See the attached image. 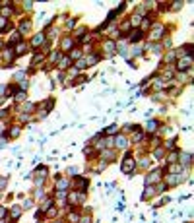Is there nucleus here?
<instances>
[{
	"instance_id": "obj_1",
	"label": "nucleus",
	"mask_w": 194,
	"mask_h": 223,
	"mask_svg": "<svg viewBox=\"0 0 194 223\" xmlns=\"http://www.w3.org/2000/svg\"><path fill=\"white\" fill-rule=\"evenodd\" d=\"M134 169H136V161L132 159V153H126V157H124V161H122V165H120V171L124 173V175H132L134 173Z\"/></svg>"
},
{
	"instance_id": "obj_2",
	"label": "nucleus",
	"mask_w": 194,
	"mask_h": 223,
	"mask_svg": "<svg viewBox=\"0 0 194 223\" xmlns=\"http://www.w3.org/2000/svg\"><path fill=\"white\" fill-rule=\"evenodd\" d=\"M177 68L181 72H192V56H182L177 60Z\"/></svg>"
},
{
	"instance_id": "obj_3",
	"label": "nucleus",
	"mask_w": 194,
	"mask_h": 223,
	"mask_svg": "<svg viewBox=\"0 0 194 223\" xmlns=\"http://www.w3.org/2000/svg\"><path fill=\"white\" fill-rule=\"evenodd\" d=\"M161 178V169H153V171H149L148 173V177H146V186H149V184H155L157 180Z\"/></svg>"
},
{
	"instance_id": "obj_4",
	"label": "nucleus",
	"mask_w": 194,
	"mask_h": 223,
	"mask_svg": "<svg viewBox=\"0 0 194 223\" xmlns=\"http://www.w3.org/2000/svg\"><path fill=\"white\" fill-rule=\"evenodd\" d=\"M184 180V177H181V175H169L167 178H165V184L167 186H177L179 182H182Z\"/></svg>"
},
{
	"instance_id": "obj_5",
	"label": "nucleus",
	"mask_w": 194,
	"mask_h": 223,
	"mask_svg": "<svg viewBox=\"0 0 194 223\" xmlns=\"http://www.w3.org/2000/svg\"><path fill=\"white\" fill-rule=\"evenodd\" d=\"M163 31H165V25H161V23H157V25L153 27V31H151V39H153V41H157V39H161Z\"/></svg>"
},
{
	"instance_id": "obj_6",
	"label": "nucleus",
	"mask_w": 194,
	"mask_h": 223,
	"mask_svg": "<svg viewBox=\"0 0 194 223\" xmlns=\"http://www.w3.org/2000/svg\"><path fill=\"white\" fill-rule=\"evenodd\" d=\"M179 163L184 167H190V163H192V155L190 153H179Z\"/></svg>"
},
{
	"instance_id": "obj_7",
	"label": "nucleus",
	"mask_w": 194,
	"mask_h": 223,
	"mask_svg": "<svg viewBox=\"0 0 194 223\" xmlns=\"http://www.w3.org/2000/svg\"><path fill=\"white\" fill-rule=\"evenodd\" d=\"M113 142H115L116 147H122V149H124V147H128V138H126V136H116Z\"/></svg>"
},
{
	"instance_id": "obj_8",
	"label": "nucleus",
	"mask_w": 194,
	"mask_h": 223,
	"mask_svg": "<svg viewBox=\"0 0 194 223\" xmlns=\"http://www.w3.org/2000/svg\"><path fill=\"white\" fill-rule=\"evenodd\" d=\"M43 43H45V33H37L31 41V47H43Z\"/></svg>"
},
{
	"instance_id": "obj_9",
	"label": "nucleus",
	"mask_w": 194,
	"mask_h": 223,
	"mask_svg": "<svg viewBox=\"0 0 194 223\" xmlns=\"http://www.w3.org/2000/svg\"><path fill=\"white\" fill-rule=\"evenodd\" d=\"M142 35H144L142 29H134V31L130 33V43H138V41H142Z\"/></svg>"
},
{
	"instance_id": "obj_10",
	"label": "nucleus",
	"mask_w": 194,
	"mask_h": 223,
	"mask_svg": "<svg viewBox=\"0 0 194 223\" xmlns=\"http://www.w3.org/2000/svg\"><path fill=\"white\" fill-rule=\"evenodd\" d=\"M157 126H159V122H157V120H149L148 124H146V130H148L149 134H155V132H157Z\"/></svg>"
},
{
	"instance_id": "obj_11",
	"label": "nucleus",
	"mask_w": 194,
	"mask_h": 223,
	"mask_svg": "<svg viewBox=\"0 0 194 223\" xmlns=\"http://www.w3.org/2000/svg\"><path fill=\"white\" fill-rule=\"evenodd\" d=\"M72 45H74V37H66L62 41V51H72Z\"/></svg>"
},
{
	"instance_id": "obj_12",
	"label": "nucleus",
	"mask_w": 194,
	"mask_h": 223,
	"mask_svg": "<svg viewBox=\"0 0 194 223\" xmlns=\"http://www.w3.org/2000/svg\"><path fill=\"white\" fill-rule=\"evenodd\" d=\"M155 194V186L151 184V186H146V190H144V194H142V200H148L149 196H153Z\"/></svg>"
},
{
	"instance_id": "obj_13",
	"label": "nucleus",
	"mask_w": 194,
	"mask_h": 223,
	"mask_svg": "<svg viewBox=\"0 0 194 223\" xmlns=\"http://www.w3.org/2000/svg\"><path fill=\"white\" fill-rule=\"evenodd\" d=\"M21 215V206H12V221H18Z\"/></svg>"
},
{
	"instance_id": "obj_14",
	"label": "nucleus",
	"mask_w": 194,
	"mask_h": 223,
	"mask_svg": "<svg viewBox=\"0 0 194 223\" xmlns=\"http://www.w3.org/2000/svg\"><path fill=\"white\" fill-rule=\"evenodd\" d=\"M68 58H70V60H80V58H82V51H80V49H72Z\"/></svg>"
},
{
	"instance_id": "obj_15",
	"label": "nucleus",
	"mask_w": 194,
	"mask_h": 223,
	"mask_svg": "<svg viewBox=\"0 0 194 223\" xmlns=\"http://www.w3.org/2000/svg\"><path fill=\"white\" fill-rule=\"evenodd\" d=\"M99 58H101L99 54H91V56H87V58H85V64H87V66H93V64H97V62H99Z\"/></svg>"
},
{
	"instance_id": "obj_16",
	"label": "nucleus",
	"mask_w": 194,
	"mask_h": 223,
	"mask_svg": "<svg viewBox=\"0 0 194 223\" xmlns=\"http://www.w3.org/2000/svg\"><path fill=\"white\" fill-rule=\"evenodd\" d=\"M103 49L109 52V54H113V52H115V43H113V41H105V43H103Z\"/></svg>"
},
{
	"instance_id": "obj_17",
	"label": "nucleus",
	"mask_w": 194,
	"mask_h": 223,
	"mask_svg": "<svg viewBox=\"0 0 194 223\" xmlns=\"http://www.w3.org/2000/svg\"><path fill=\"white\" fill-rule=\"evenodd\" d=\"M66 186H68V180H66V178L56 177V188H60V190H66Z\"/></svg>"
},
{
	"instance_id": "obj_18",
	"label": "nucleus",
	"mask_w": 194,
	"mask_h": 223,
	"mask_svg": "<svg viewBox=\"0 0 194 223\" xmlns=\"http://www.w3.org/2000/svg\"><path fill=\"white\" fill-rule=\"evenodd\" d=\"M29 27H31L29 19H21V23H19V31H21V33H25V31H29Z\"/></svg>"
},
{
	"instance_id": "obj_19",
	"label": "nucleus",
	"mask_w": 194,
	"mask_h": 223,
	"mask_svg": "<svg viewBox=\"0 0 194 223\" xmlns=\"http://www.w3.org/2000/svg\"><path fill=\"white\" fill-rule=\"evenodd\" d=\"M60 60H62V52H56V51H54V52L51 54V62H52V64H58Z\"/></svg>"
},
{
	"instance_id": "obj_20",
	"label": "nucleus",
	"mask_w": 194,
	"mask_h": 223,
	"mask_svg": "<svg viewBox=\"0 0 194 223\" xmlns=\"http://www.w3.org/2000/svg\"><path fill=\"white\" fill-rule=\"evenodd\" d=\"M23 52H25V43H18L16 45V56L23 54Z\"/></svg>"
},
{
	"instance_id": "obj_21",
	"label": "nucleus",
	"mask_w": 194,
	"mask_h": 223,
	"mask_svg": "<svg viewBox=\"0 0 194 223\" xmlns=\"http://www.w3.org/2000/svg\"><path fill=\"white\" fill-rule=\"evenodd\" d=\"M18 136H19V128H18V126L10 128V132H8V138H18Z\"/></svg>"
},
{
	"instance_id": "obj_22",
	"label": "nucleus",
	"mask_w": 194,
	"mask_h": 223,
	"mask_svg": "<svg viewBox=\"0 0 194 223\" xmlns=\"http://www.w3.org/2000/svg\"><path fill=\"white\" fill-rule=\"evenodd\" d=\"M68 64H70V58L68 56H62V60H60V62H58V66H60V70H66V66H68Z\"/></svg>"
},
{
	"instance_id": "obj_23",
	"label": "nucleus",
	"mask_w": 194,
	"mask_h": 223,
	"mask_svg": "<svg viewBox=\"0 0 194 223\" xmlns=\"http://www.w3.org/2000/svg\"><path fill=\"white\" fill-rule=\"evenodd\" d=\"M116 130H118V128H116V124H111L109 128H105L103 134H109V136H113V134H116Z\"/></svg>"
},
{
	"instance_id": "obj_24",
	"label": "nucleus",
	"mask_w": 194,
	"mask_h": 223,
	"mask_svg": "<svg viewBox=\"0 0 194 223\" xmlns=\"http://www.w3.org/2000/svg\"><path fill=\"white\" fill-rule=\"evenodd\" d=\"M163 153H165V147H163V146H159V147H157V149L153 151V155L157 157V159H161V157H163Z\"/></svg>"
},
{
	"instance_id": "obj_25",
	"label": "nucleus",
	"mask_w": 194,
	"mask_h": 223,
	"mask_svg": "<svg viewBox=\"0 0 194 223\" xmlns=\"http://www.w3.org/2000/svg\"><path fill=\"white\" fill-rule=\"evenodd\" d=\"M149 51H153V54H159V52H161V45H151L149 43Z\"/></svg>"
},
{
	"instance_id": "obj_26",
	"label": "nucleus",
	"mask_w": 194,
	"mask_h": 223,
	"mask_svg": "<svg viewBox=\"0 0 194 223\" xmlns=\"http://www.w3.org/2000/svg\"><path fill=\"white\" fill-rule=\"evenodd\" d=\"M140 21H142V16H140V14H134V16H132V25H140Z\"/></svg>"
},
{
	"instance_id": "obj_27",
	"label": "nucleus",
	"mask_w": 194,
	"mask_h": 223,
	"mask_svg": "<svg viewBox=\"0 0 194 223\" xmlns=\"http://www.w3.org/2000/svg\"><path fill=\"white\" fill-rule=\"evenodd\" d=\"M8 25H10V23H8V19H6V18H2V16H0V31H4V29H6Z\"/></svg>"
},
{
	"instance_id": "obj_28",
	"label": "nucleus",
	"mask_w": 194,
	"mask_h": 223,
	"mask_svg": "<svg viewBox=\"0 0 194 223\" xmlns=\"http://www.w3.org/2000/svg\"><path fill=\"white\" fill-rule=\"evenodd\" d=\"M105 159H115V151H111V149L109 151H103V161Z\"/></svg>"
},
{
	"instance_id": "obj_29",
	"label": "nucleus",
	"mask_w": 194,
	"mask_h": 223,
	"mask_svg": "<svg viewBox=\"0 0 194 223\" xmlns=\"http://www.w3.org/2000/svg\"><path fill=\"white\" fill-rule=\"evenodd\" d=\"M177 157H179V151H173V153L167 157V163H175V161H177Z\"/></svg>"
},
{
	"instance_id": "obj_30",
	"label": "nucleus",
	"mask_w": 194,
	"mask_h": 223,
	"mask_svg": "<svg viewBox=\"0 0 194 223\" xmlns=\"http://www.w3.org/2000/svg\"><path fill=\"white\" fill-rule=\"evenodd\" d=\"M85 66H87V64H85V58H80V60H78V64H76L78 70H84Z\"/></svg>"
},
{
	"instance_id": "obj_31",
	"label": "nucleus",
	"mask_w": 194,
	"mask_h": 223,
	"mask_svg": "<svg viewBox=\"0 0 194 223\" xmlns=\"http://www.w3.org/2000/svg\"><path fill=\"white\" fill-rule=\"evenodd\" d=\"M19 35H21V33H18V31H16V33L12 35V37H10V41H12L14 45H18V43H19Z\"/></svg>"
},
{
	"instance_id": "obj_32",
	"label": "nucleus",
	"mask_w": 194,
	"mask_h": 223,
	"mask_svg": "<svg viewBox=\"0 0 194 223\" xmlns=\"http://www.w3.org/2000/svg\"><path fill=\"white\" fill-rule=\"evenodd\" d=\"M23 99H25V91H21V89H19L18 93H16V101H23Z\"/></svg>"
},
{
	"instance_id": "obj_33",
	"label": "nucleus",
	"mask_w": 194,
	"mask_h": 223,
	"mask_svg": "<svg viewBox=\"0 0 194 223\" xmlns=\"http://www.w3.org/2000/svg\"><path fill=\"white\" fill-rule=\"evenodd\" d=\"M181 171H182V165H181V163L171 167V173H173V175H177V173H181Z\"/></svg>"
},
{
	"instance_id": "obj_34",
	"label": "nucleus",
	"mask_w": 194,
	"mask_h": 223,
	"mask_svg": "<svg viewBox=\"0 0 194 223\" xmlns=\"http://www.w3.org/2000/svg\"><path fill=\"white\" fill-rule=\"evenodd\" d=\"M6 182H8L6 177H0V190H4V188H6Z\"/></svg>"
},
{
	"instance_id": "obj_35",
	"label": "nucleus",
	"mask_w": 194,
	"mask_h": 223,
	"mask_svg": "<svg viewBox=\"0 0 194 223\" xmlns=\"http://www.w3.org/2000/svg\"><path fill=\"white\" fill-rule=\"evenodd\" d=\"M184 6V2H173V10H181Z\"/></svg>"
},
{
	"instance_id": "obj_36",
	"label": "nucleus",
	"mask_w": 194,
	"mask_h": 223,
	"mask_svg": "<svg viewBox=\"0 0 194 223\" xmlns=\"http://www.w3.org/2000/svg\"><path fill=\"white\" fill-rule=\"evenodd\" d=\"M47 215H49V217H54V215H56V210H54V208H49V210H47Z\"/></svg>"
},
{
	"instance_id": "obj_37",
	"label": "nucleus",
	"mask_w": 194,
	"mask_h": 223,
	"mask_svg": "<svg viewBox=\"0 0 194 223\" xmlns=\"http://www.w3.org/2000/svg\"><path fill=\"white\" fill-rule=\"evenodd\" d=\"M74 173H76V167H68L66 169V175H74Z\"/></svg>"
},
{
	"instance_id": "obj_38",
	"label": "nucleus",
	"mask_w": 194,
	"mask_h": 223,
	"mask_svg": "<svg viewBox=\"0 0 194 223\" xmlns=\"http://www.w3.org/2000/svg\"><path fill=\"white\" fill-rule=\"evenodd\" d=\"M41 196H43V198H45V192H43V190H41V188H37V194H35V198H41Z\"/></svg>"
},
{
	"instance_id": "obj_39",
	"label": "nucleus",
	"mask_w": 194,
	"mask_h": 223,
	"mask_svg": "<svg viewBox=\"0 0 194 223\" xmlns=\"http://www.w3.org/2000/svg\"><path fill=\"white\" fill-rule=\"evenodd\" d=\"M80 223H91V217H82V219H78Z\"/></svg>"
},
{
	"instance_id": "obj_40",
	"label": "nucleus",
	"mask_w": 194,
	"mask_h": 223,
	"mask_svg": "<svg viewBox=\"0 0 194 223\" xmlns=\"http://www.w3.org/2000/svg\"><path fill=\"white\" fill-rule=\"evenodd\" d=\"M4 215H6V208L0 206V219H4Z\"/></svg>"
},
{
	"instance_id": "obj_41",
	"label": "nucleus",
	"mask_w": 194,
	"mask_h": 223,
	"mask_svg": "<svg viewBox=\"0 0 194 223\" xmlns=\"http://www.w3.org/2000/svg\"><path fill=\"white\" fill-rule=\"evenodd\" d=\"M23 6H25V10H31V8H33V2H23Z\"/></svg>"
},
{
	"instance_id": "obj_42",
	"label": "nucleus",
	"mask_w": 194,
	"mask_h": 223,
	"mask_svg": "<svg viewBox=\"0 0 194 223\" xmlns=\"http://www.w3.org/2000/svg\"><path fill=\"white\" fill-rule=\"evenodd\" d=\"M70 219H72V221H78V219H80V215H78V213H70Z\"/></svg>"
},
{
	"instance_id": "obj_43",
	"label": "nucleus",
	"mask_w": 194,
	"mask_h": 223,
	"mask_svg": "<svg viewBox=\"0 0 194 223\" xmlns=\"http://www.w3.org/2000/svg\"><path fill=\"white\" fill-rule=\"evenodd\" d=\"M6 115H8V111H4V109H2V111H0V120H2V118H4Z\"/></svg>"
},
{
	"instance_id": "obj_44",
	"label": "nucleus",
	"mask_w": 194,
	"mask_h": 223,
	"mask_svg": "<svg viewBox=\"0 0 194 223\" xmlns=\"http://www.w3.org/2000/svg\"><path fill=\"white\" fill-rule=\"evenodd\" d=\"M0 223H8V221H6V219H0Z\"/></svg>"
},
{
	"instance_id": "obj_45",
	"label": "nucleus",
	"mask_w": 194,
	"mask_h": 223,
	"mask_svg": "<svg viewBox=\"0 0 194 223\" xmlns=\"http://www.w3.org/2000/svg\"><path fill=\"white\" fill-rule=\"evenodd\" d=\"M0 49H2V41H0Z\"/></svg>"
},
{
	"instance_id": "obj_46",
	"label": "nucleus",
	"mask_w": 194,
	"mask_h": 223,
	"mask_svg": "<svg viewBox=\"0 0 194 223\" xmlns=\"http://www.w3.org/2000/svg\"><path fill=\"white\" fill-rule=\"evenodd\" d=\"M0 105H2V97H0Z\"/></svg>"
},
{
	"instance_id": "obj_47",
	"label": "nucleus",
	"mask_w": 194,
	"mask_h": 223,
	"mask_svg": "<svg viewBox=\"0 0 194 223\" xmlns=\"http://www.w3.org/2000/svg\"><path fill=\"white\" fill-rule=\"evenodd\" d=\"M54 223H60V221H54Z\"/></svg>"
}]
</instances>
